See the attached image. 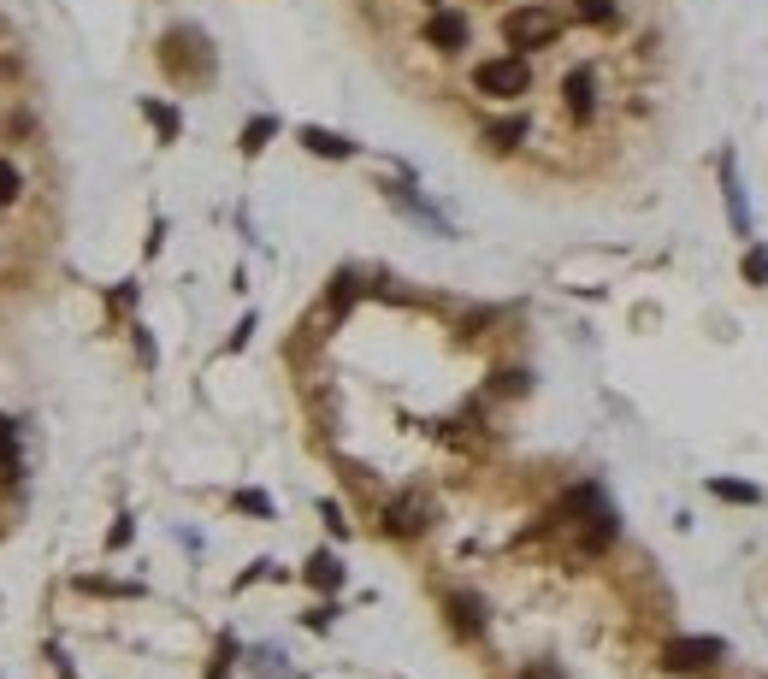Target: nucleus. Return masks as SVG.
<instances>
[{"mask_svg": "<svg viewBox=\"0 0 768 679\" xmlns=\"http://www.w3.org/2000/svg\"><path fill=\"white\" fill-rule=\"evenodd\" d=\"M562 95H568V113H574L579 124L597 113V77L579 65V71H568V83H562Z\"/></svg>", "mask_w": 768, "mask_h": 679, "instance_id": "423d86ee", "label": "nucleus"}, {"mask_svg": "<svg viewBox=\"0 0 768 679\" xmlns=\"http://www.w3.org/2000/svg\"><path fill=\"white\" fill-rule=\"evenodd\" d=\"M721 656H727L721 638H674V644L662 650V668H674V674H704Z\"/></svg>", "mask_w": 768, "mask_h": 679, "instance_id": "7ed1b4c3", "label": "nucleus"}, {"mask_svg": "<svg viewBox=\"0 0 768 679\" xmlns=\"http://www.w3.org/2000/svg\"><path fill=\"white\" fill-rule=\"evenodd\" d=\"M302 142H308L314 154H325V160H349V154H355L343 136H331V130H320V124H308V130H302Z\"/></svg>", "mask_w": 768, "mask_h": 679, "instance_id": "0eeeda50", "label": "nucleus"}, {"mask_svg": "<svg viewBox=\"0 0 768 679\" xmlns=\"http://www.w3.org/2000/svg\"><path fill=\"white\" fill-rule=\"evenodd\" d=\"M473 89H479L485 101H514V95H526V89H532V71H526L520 54H503V60L473 65Z\"/></svg>", "mask_w": 768, "mask_h": 679, "instance_id": "f03ea898", "label": "nucleus"}, {"mask_svg": "<svg viewBox=\"0 0 768 679\" xmlns=\"http://www.w3.org/2000/svg\"><path fill=\"white\" fill-rule=\"evenodd\" d=\"M426 48L461 54V48H467V18H461V12H432V18H426Z\"/></svg>", "mask_w": 768, "mask_h": 679, "instance_id": "20e7f679", "label": "nucleus"}, {"mask_svg": "<svg viewBox=\"0 0 768 679\" xmlns=\"http://www.w3.org/2000/svg\"><path fill=\"white\" fill-rule=\"evenodd\" d=\"M520 136H526V119H509V124H491V130H485V142H491V148H503V154L520 148Z\"/></svg>", "mask_w": 768, "mask_h": 679, "instance_id": "9d476101", "label": "nucleus"}, {"mask_svg": "<svg viewBox=\"0 0 768 679\" xmlns=\"http://www.w3.org/2000/svg\"><path fill=\"white\" fill-rule=\"evenodd\" d=\"M556 36H562V18H556L550 6H538V0H526V6L503 12V42H509L514 54H538V48H556Z\"/></svg>", "mask_w": 768, "mask_h": 679, "instance_id": "f257e3e1", "label": "nucleus"}, {"mask_svg": "<svg viewBox=\"0 0 768 679\" xmlns=\"http://www.w3.org/2000/svg\"><path fill=\"white\" fill-rule=\"evenodd\" d=\"M237 508H249V514H266V496H255V491H243V496H237Z\"/></svg>", "mask_w": 768, "mask_h": 679, "instance_id": "a211bd4d", "label": "nucleus"}, {"mask_svg": "<svg viewBox=\"0 0 768 679\" xmlns=\"http://www.w3.org/2000/svg\"><path fill=\"white\" fill-rule=\"evenodd\" d=\"M574 12L585 24H615V0H579Z\"/></svg>", "mask_w": 768, "mask_h": 679, "instance_id": "f8f14e48", "label": "nucleus"}, {"mask_svg": "<svg viewBox=\"0 0 768 679\" xmlns=\"http://www.w3.org/2000/svg\"><path fill=\"white\" fill-rule=\"evenodd\" d=\"M384 526H390L396 538H414V532H426V502H420V496H396V502L384 508Z\"/></svg>", "mask_w": 768, "mask_h": 679, "instance_id": "39448f33", "label": "nucleus"}, {"mask_svg": "<svg viewBox=\"0 0 768 679\" xmlns=\"http://www.w3.org/2000/svg\"><path fill=\"white\" fill-rule=\"evenodd\" d=\"M709 491L721 496V502H751V508L763 502V491H757V485H739V479H709Z\"/></svg>", "mask_w": 768, "mask_h": 679, "instance_id": "1a4fd4ad", "label": "nucleus"}, {"mask_svg": "<svg viewBox=\"0 0 768 679\" xmlns=\"http://www.w3.org/2000/svg\"><path fill=\"white\" fill-rule=\"evenodd\" d=\"M449 609H455V626H461V632H479V603H467V597H455Z\"/></svg>", "mask_w": 768, "mask_h": 679, "instance_id": "4468645a", "label": "nucleus"}, {"mask_svg": "<svg viewBox=\"0 0 768 679\" xmlns=\"http://www.w3.org/2000/svg\"><path fill=\"white\" fill-rule=\"evenodd\" d=\"M609 544H615V514H609V508H597V514H591V526H585V550L597 556V550H609Z\"/></svg>", "mask_w": 768, "mask_h": 679, "instance_id": "6e6552de", "label": "nucleus"}, {"mask_svg": "<svg viewBox=\"0 0 768 679\" xmlns=\"http://www.w3.org/2000/svg\"><path fill=\"white\" fill-rule=\"evenodd\" d=\"M745 278H751V284H763V278H768V248L745 254Z\"/></svg>", "mask_w": 768, "mask_h": 679, "instance_id": "dca6fc26", "label": "nucleus"}, {"mask_svg": "<svg viewBox=\"0 0 768 679\" xmlns=\"http://www.w3.org/2000/svg\"><path fill=\"white\" fill-rule=\"evenodd\" d=\"M526 679H550V674H526Z\"/></svg>", "mask_w": 768, "mask_h": 679, "instance_id": "6ab92c4d", "label": "nucleus"}, {"mask_svg": "<svg viewBox=\"0 0 768 679\" xmlns=\"http://www.w3.org/2000/svg\"><path fill=\"white\" fill-rule=\"evenodd\" d=\"M18 195H24V178H18V166H12V160H0V207H6V201H18Z\"/></svg>", "mask_w": 768, "mask_h": 679, "instance_id": "ddd939ff", "label": "nucleus"}, {"mask_svg": "<svg viewBox=\"0 0 768 679\" xmlns=\"http://www.w3.org/2000/svg\"><path fill=\"white\" fill-rule=\"evenodd\" d=\"M12 467H18V461H12V432L0 426V473H12Z\"/></svg>", "mask_w": 768, "mask_h": 679, "instance_id": "f3484780", "label": "nucleus"}, {"mask_svg": "<svg viewBox=\"0 0 768 679\" xmlns=\"http://www.w3.org/2000/svg\"><path fill=\"white\" fill-rule=\"evenodd\" d=\"M266 136H272V119H255L249 130H243V148H249V154H260V148H266Z\"/></svg>", "mask_w": 768, "mask_h": 679, "instance_id": "2eb2a0df", "label": "nucleus"}, {"mask_svg": "<svg viewBox=\"0 0 768 679\" xmlns=\"http://www.w3.org/2000/svg\"><path fill=\"white\" fill-rule=\"evenodd\" d=\"M308 579H314L320 591H337V579H343V573H337V561H331V556H314V561H308Z\"/></svg>", "mask_w": 768, "mask_h": 679, "instance_id": "9b49d317", "label": "nucleus"}]
</instances>
